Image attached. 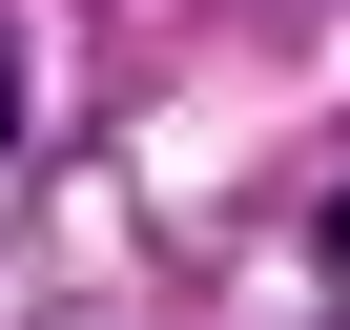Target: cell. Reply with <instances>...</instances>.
<instances>
[{
  "instance_id": "cell-1",
  "label": "cell",
  "mask_w": 350,
  "mask_h": 330,
  "mask_svg": "<svg viewBox=\"0 0 350 330\" xmlns=\"http://www.w3.org/2000/svg\"><path fill=\"white\" fill-rule=\"evenodd\" d=\"M0 165H21V42H0Z\"/></svg>"
},
{
  "instance_id": "cell-2",
  "label": "cell",
  "mask_w": 350,
  "mask_h": 330,
  "mask_svg": "<svg viewBox=\"0 0 350 330\" xmlns=\"http://www.w3.org/2000/svg\"><path fill=\"white\" fill-rule=\"evenodd\" d=\"M309 248H329V289H350V186H329V227H309Z\"/></svg>"
}]
</instances>
